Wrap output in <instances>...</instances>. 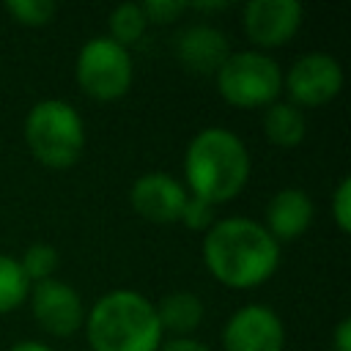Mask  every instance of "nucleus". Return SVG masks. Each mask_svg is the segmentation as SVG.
I'll use <instances>...</instances> for the list:
<instances>
[{"instance_id": "obj_23", "label": "nucleus", "mask_w": 351, "mask_h": 351, "mask_svg": "<svg viewBox=\"0 0 351 351\" xmlns=\"http://www.w3.org/2000/svg\"><path fill=\"white\" fill-rule=\"evenodd\" d=\"M332 346H335V351H351V318L337 321V326L332 332Z\"/></svg>"}, {"instance_id": "obj_18", "label": "nucleus", "mask_w": 351, "mask_h": 351, "mask_svg": "<svg viewBox=\"0 0 351 351\" xmlns=\"http://www.w3.org/2000/svg\"><path fill=\"white\" fill-rule=\"evenodd\" d=\"M19 266H22V271H25V277H27L30 282L49 280L52 271L58 269V250H55L52 244H44V241H41V244H33V247L25 250Z\"/></svg>"}, {"instance_id": "obj_7", "label": "nucleus", "mask_w": 351, "mask_h": 351, "mask_svg": "<svg viewBox=\"0 0 351 351\" xmlns=\"http://www.w3.org/2000/svg\"><path fill=\"white\" fill-rule=\"evenodd\" d=\"M285 88L291 93V104L321 107L332 101L343 88V69L326 52L302 55L285 74Z\"/></svg>"}, {"instance_id": "obj_24", "label": "nucleus", "mask_w": 351, "mask_h": 351, "mask_svg": "<svg viewBox=\"0 0 351 351\" xmlns=\"http://www.w3.org/2000/svg\"><path fill=\"white\" fill-rule=\"evenodd\" d=\"M159 351H211L206 343L195 340V337H173L170 343H165Z\"/></svg>"}, {"instance_id": "obj_21", "label": "nucleus", "mask_w": 351, "mask_h": 351, "mask_svg": "<svg viewBox=\"0 0 351 351\" xmlns=\"http://www.w3.org/2000/svg\"><path fill=\"white\" fill-rule=\"evenodd\" d=\"M140 8H143V14H145L148 22L167 25V22L178 19L186 11V3H181V0H145Z\"/></svg>"}, {"instance_id": "obj_14", "label": "nucleus", "mask_w": 351, "mask_h": 351, "mask_svg": "<svg viewBox=\"0 0 351 351\" xmlns=\"http://www.w3.org/2000/svg\"><path fill=\"white\" fill-rule=\"evenodd\" d=\"M263 132L280 148H293L307 134L304 112L291 101H271L263 112Z\"/></svg>"}, {"instance_id": "obj_20", "label": "nucleus", "mask_w": 351, "mask_h": 351, "mask_svg": "<svg viewBox=\"0 0 351 351\" xmlns=\"http://www.w3.org/2000/svg\"><path fill=\"white\" fill-rule=\"evenodd\" d=\"M181 222L189 230H208L214 225V206L189 195L186 203H184V211H181Z\"/></svg>"}, {"instance_id": "obj_11", "label": "nucleus", "mask_w": 351, "mask_h": 351, "mask_svg": "<svg viewBox=\"0 0 351 351\" xmlns=\"http://www.w3.org/2000/svg\"><path fill=\"white\" fill-rule=\"evenodd\" d=\"M186 189L170 176V173H145L140 176L132 189H129V203L132 208L154 222V225H170L181 219L184 203H186Z\"/></svg>"}, {"instance_id": "obj_6", "label": "nucleus", "mask_w": 351, "mask_h": 351, "mask_svg": "<svg viewBox=\"0 0 351 351\" xmlns=\"http://www.w3.org/2000/svg\"><path fill=\"white\" fill-rule=\"evenodd\" d=\"M132 77L134 71L126 47L115 44L107 36H96L82 44L77 55V82L90 99H121L132 88Z\"/></svg>"}, {"instance_id": "obj_2", "label": "nucleus", "mask_w": 351, "mask_h": 351, "mask_svg": "<svg viewBox=\"0 0 351 351\" xmlns=\"http://www.w3.org/2000/svg\"><path fill=\"white\" fill-rule=\"evenodd\" d=\"M184 176L192 197L211 206L233 200L250 178V154L239 134L222 126H208L197 132L184 156Z\"/></svg>"}, {"instance_id": "obj_10", "label": "nucleus", "mask_w": 351, "mask_h": 351, "mask_svg": "<svg viewBox=\"0 0 351 351\" xmlns=\"http://www.w3.org/2000/svg\"><path fill=\"white\" fill-rule=\"evenodd\" d=\"M302 25V5L296 0H250L244 5V30L252 44L271 49L293 38Z\"/></svg>"}, {"instance_id": "obj_22", "label": "nucleus", "mask_w": 351, "mask_h": 351, "mask_svg": "<svg viewBox=\"0 0 351 351\" xmlns=\"http://www.w3.org/2000/svg\"><path fill=\"white\" fill-rule=\"evenodd\" d=\"M332 217L343 233L351 230V178H340L335 195H332Z\"/></svg>"}, {"instance_id": "obj_13", "label": "nucleus", "mask_w": 351, "mask_h": 351, "mask_svg": "<svg viewBox=\"0 0 351 351\" xmlns=\"http://www.w3.org/2000/svg\"><path fill=\"white\" fill-rule=\"evenodd\" d=\"M176 52H178V60L189 71H195V74H217V69L230 55L225 33L217 30V27H211V25L186 27L178 36Z\"/></svg>"}, {"instance_id": "obj_12", "label": "nucleus", "mask_w": 351, "mask_h": 351, "mask_svg": "<svg viewBox=\"0 0 351 351\" xmlns=\"http://www.w3.org/2000/svg\"><path fill=\"white\" fill-rule=\"evenodd\" d=\"M313 222V200L304 189L288 186L280 189L269 206H266V230L269 236L280 244V241H291L299 239Z\"/></svg>"}, {"instance_id": "obj_19", "label": "nucleus", "mask_w": 351, "mask_h": 351, "mask_svg": "<svg viewBox=\"0 0 351 351\" xmlns=\"http://www.w3.org/2000/svg\"><path fill=\"white\" fill-rule=\"evenodd\" d=\"M5 11L19 22V25H27V27H41V25H49L52 16H55V3L52 0H11L5 3Z\"/></svg>"}, {"instance_id": "obj_15", "label": "nucleus", "mask_w": 351, "mask_h": 351, "mask_svg": "<svg viewBox=\"0 0 351 351\" xmlns=\"http://www.w3.org/2000/svg\"><path fill=\"white\" fill-rule=\"evenodd\" d=\"M156 318H159L162 332L170 329V332H176L178 337H186V335L203 321V302H200L195 293H189V291L167 293V296L156 304Z\"/></svg>"}, {"instance_id": "obj_8", "label": "nucleus", "mask_w": 351, "mask_h": 351, "mask_svg": "<svg viewBox=\"0 0 351 351\" xmlns=\"http://www.w3.org/2000/svg\"><path fill=\"white\" fill-rule=\"evenodd\" d=\"M282 346L285 326L280 315L266 304L239 307L222 329L225 351H282Z\"/></svg>"}, {"instance_id": "obj_3", "label": "nucleus", "mask_w": 351, "mask_h": 351, "mask_svg": "<svg viewBox=\"0 0 351 351\" xmlns=\"http://www.w3.org/2000/svg\"><path fill=\"white\" fill-rule=\"evenodd\" d=\"M93 351H159L162 326L156 307L137 291H110L88 313Z\"/></svg>"}, {"instance_id": "obj_4", "label": "nucleus", "mask_w": 351, "mask_h": 351, "mask_svg": "<svg viewBox=\"0 0 351 351\" xmlns=\"http://www.w3.org/2000/svg\"><path fill=\"white\" fill-rule=\"evenodd\" d=\"M25 140L30 154L47 167H69L85 148V126L80 112L60 99L36 101L25 118Z\"/></svg>"}, {"instance_id": "obj_1", "label": "nucleus", "mask_w": 351, "mask_h": 351, "mask_svg": "<svg viewBox=\"0 0 351 351\" xmlns=\"http://www.w3.org/2000/svg\"><path fill=\"white\" fill-rule=\"evenodd\" d=\"M203 261L214 280L228 288H255L266 282L280 263V244L250 217H228L208 228Z\"/></svg>"}, {"instance_id": "obj_5", "label": "nucleus", "mask_w": 351, "mask_h": 351, "mask_svg": "<svg viewBox=\"0 0 351 351\" xmlns=\"http://www.w3.org/2000/svg\"><path fill=\"white\" fill-rule=\"evenodd\" d=\"M217 90L233 107H269L282 90V71L277 60L263 52H230L217 69Z\"/></svg>"}, {"instance_id": "obj_16", "label": "nucleus", "mask_w": 351, "mask_h": 351, "mask_svg": "<svg viewBox=\"0 0 351 351\" xmlns=\"http://www.w3.org/2000/svg\"><path fill=\"white\" fill-rule=\"evenodd\" d=\"M30 293V280L25 277L16 258L0 252V313L16 310Z\"/></svg>"}, {"instance_id": "obj_9", "label": "nucleus", "mask_w": 351, "mask_h": 351, "mask_svg": "<svg viewBox=\"0 0 351 351\" xmlns=\"http://www.w3.org/2000/svg\"><path fill=\"white\" fill-rule=\"evenodd\" d=\"M30 304L38 326L55 337H71L85 321V307L80 293L63 280L49 277V280L33 282Z\"/></svg>"}, {"instance_id": "obj_25", "label": "nucleus", "mask_w": 351, "mask_h": 351, "mask_svg": "<svg viewBox=\"0 0 351 351\" xmlns=\"http://www.w3.org/2000/svg\"><path fill=\"white\" fill-rule=\"evenodd\" d=\"M8 351H52V348L44 346V343H38V340H19V343H14Z\"/></svg>"}, {"instance_id": "obj_17", "label": "nucleus", "mask_w": 351, "mask_h": 351, "mask_svg": "<svg viewBox=\"0 0 351 351\" xmlns=\"http://www.w3.org/2000/svg\"><path fill=\"white\" fill-rule=\"evenodd\" d=\"M107 25H110V36L107 38H112L121 47H129V44L143 38V33L148 27V19H145V14H143V8L137 3H121L110 14Z\"/></svg>"}]
</instances>
